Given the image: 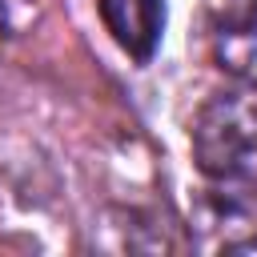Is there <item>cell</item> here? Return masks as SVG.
<instances>
[{
    "label": "cell",
    "mask_w": 257,
    "mask_h": 257,
    "mask_svg": "<svg viewBox=\"0 0 257 257\" xmlns=\"http://www.w3.org/2000/svg\"><path fill=\"white\" fill-rule=\"evenodd\" d=\"M197 165L217 181H257V92H217L193 124Z\"/></svg>",
    "instance_id": "6da1fadb"
},
{
    "label": "cell",
    "mask_w": 257,
    "mask_h": 257,
    "mask_svg": "<svg viewBox=\"0 0 257 257\" xmlns=\"http://www.w3.org/2000/svg\"><path fill=\"white\" fill-rule=\"evenodd\" d=\"M100 16L133 60H149L165 28V0H100Z\"/></svg>",
    "instance_id": "7a4b0ae2"
},
{
    "label": "cell",
    "mask_w": 257,
    "mask_h": 257,
    "mask_svg": "<svg viewBox=\"0 0 257 257\" xmlns=\"http://www.w3.org/2000/svg\"><path fill=\"white\" fill-rule=\"evenodd\" d=\"M213 52L221 68L249 72L257 60V0H225L213 12Z\"/></svg>",
    "instance_id": "3957f363"
},
{
    "label": "cell",
    "mask_w": 257,
    "mask_h": 257,
    "mask_svg": "<svg viewBox=\"0 0 257 257\" xmlns=\"http://www.w3.org/2000/svg\"><path fill=\"white\" fill-rule=\"evenodd\" d=\"M4 24H8V16H4V0H0V28H4ZM0 36H4V32H0Z\"/></svg>",
    "instance_id": "277c9868"
}]
</instances>
